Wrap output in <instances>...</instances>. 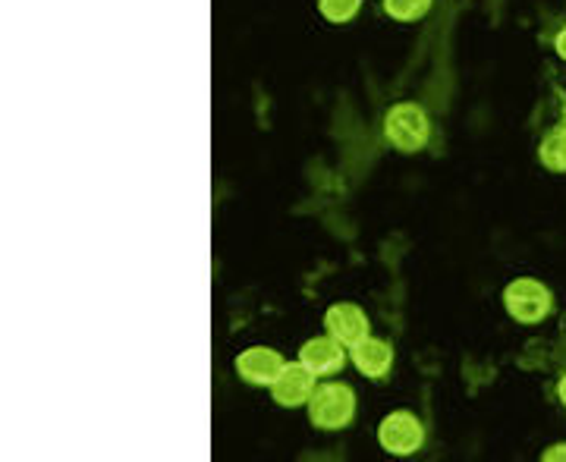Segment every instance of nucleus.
Listing matches in <instances>:
<instances>
[{"label":"nucleus","instance_id":"f03ea898","mask_svg":"<svg viewBox=\"0 0 566 462\" xmlns=\"http://www.w3.org/2000/svg\"><path fill=\"white\" fill-rule=\"evenodd\" d=\"M385 139L400 151V155H416L431 141V117L422 104L416 101H400L385 114Z\"/></svg>","mask_w":566,"mask_h":462},{"label":"nucleus","instance_id":"423d86ee","mask_svg":"<svg viewBox=\"0 0 566 462\" xmlns=\"http://www.w3.org/2000/svg\"><path fill=\"white\" fill-rule=\"evenodd\" d=\"M324 330L344 343L346 349H353L356 343L371 334V324L356 302H337L324 312Z\"/></svg>","mask_w":566,"mask_h":462},{"label":"nucleus","instance_id":"0eeeda50","mask_svg":"<svg viewBox=\"0 0 566 462\" xmlns=\"http://www.w3.org/2000/svg\"><path fill=\"white\" fill-rule=\"evenodd\" d=\"M237 375L252 387H271L277 381L281 368L286 359L281 356V349H271V346H249L237 356Z\"/></svg>","mask_w":566,"mask_h":462},{"label":"nucleus","instance_id":"ddd939ff","mask_svg":"<svg viewBox=\"0 0 566 462\" xmlns=\"http://www.w3.org/2000/svg\"><path fill=\"white\" fill-rule=\"evenodd\" d=\"M545 462H566V443H551L545 453H542Z\"/></svg>","mask_w":566,"mask_h":462},{"label":"nucleus","instance_id":"dca6fc26","mask_svg":"<svg viewBox=\"0 0 566 462\" xmlns=\"http://www.w3.org/2000/svg\"><path fill=\"white\" fill-rule=\"evenodd\" d=\"M564 123H566V104H564Z\"/></svg>","mask_w":566,"mask_h":462},{"label":"nucleus","instance_id":"20e7f679","mask_svg":"<svg viewBox=\"0 0 566 462\" xmlns=\"http://www.w3.org/2000/svg\"><path fill=\"white\" fill-rule=\"evenodd\" d=\"M378 443L390 456H416L424 447V424L409 409L387 412L378 424Z\"/></svg>","mask_w":566,"mask_h":462},{"label":"nucleus","instance_id":"7ed1b4c3","mask_svg":"<svg viewBox=\"0 0 566 462\" xmlns=\"http://www.w3.org/2000/svg\"><path fill=\"white\" fill-rule=\"evenodd\" d=\"M504 308L516 324L535 327L554 312V293L535 277H516L504 286Z\"/></svg>","mask_w":566,"mask_h":462},{"label":"nucleus","instance_id":"9b49d317","mask_svg":"<svg viewBox=\"0 0 566 462\" xmlns=\"http://www.w3.org/2000/svg\"><path fill=\"white\" fill-rule=\"evenodd\" d=\"M434 0H385V13L394 22H419L431 13Z\"/></svg>","mask_w":566,"mask_h":462},{"label":"nucleus","instance_id":"1a4fd4ad","mask_svg":"<svg viewBox=\"0 0 566 462\" xmlns=\"http://www.w3.org/2000/svg\"><path fill=\"white\" fill-rule=\"evenodd\" d=\"M300 363L308 365L318 378H334L340 375L346 365V346L337 337L331 334H322V337H312L300 346Z\"/></svg>","mask_w":566,"mask_h":462},{"label":"nucleus","instance_id":"39448f33","mask_svg":"<svg viewBox=\"0 0 566 462\" xmlns=\"http://www.w3.org/2000/svg\"><path fill=\"white\" fill-rule=\"evenodd\" d=\"M318 375L303 365L300 359L296 363H286L277 375V381L271 384V400L277 402L281 409H300V406H308L315 387H318Z\"/></svg>","mask_w":566,"mask_h":462},{"label":"nucleus","instance_id":"4468645a","mask_svg":"<svg viewBox=\"0 0 566 462\" xmlns=\"http://www.w3.org/2000/svg\"><path fill=\"white\" fill-rule=\"evenodd\" d=\"M554 51H557V57H560V61H566V25L557 32V35H554Z\"/></svg>","mask_w":566,"mask_h":462},{"label":"nucleus","instance_id":"2eb2a0df","mask_svg":"<svg viewBox=\"0 0 566 462\" xmlns=\"http://www.w3.org/2000/svg\"><path fill=\"white\" fill-rule=\"evenodd\" d=\"M557 400H560L566 406V375H564V378H560V381H557Z\"/></svg>","mask_w":566,"mask_h":462},{"label":"nucleus","instance_id":"f8f14e48","mask_svg":"<svg viewBox=\"0 0 566 462\" xmlns=\"http://www.w3.org/2000/svg\"><path fill=\"white\" fill-rule=\"evenodd\" d=\"M318 13L334 25H346L363 13V0H318Z\"/></svg>","mask_w":566,"mask_h":462},{"label":"nucleus","instance_id":"9d476101","mask_svg":"<svg viewBox=\"0 0 566 462\" xmlns=\"http://www.w3.org/2000/svg\"><path fill=\"white\" fill-rule=\"evenodd\" d=\"M538 161L551 174H566V123L547 129L545 139L538 145Z\"/></svg>","mask_w":566,"mask_h":462},{"label":"nucleus","instance_id":"6e6552de","mask_svg":"<svg viewBox=\"0 0 566 462\" xmlns=\"http://www.w3.org/2000/svg\"><path fill=\"white\" fill-rule=\"evenodd\" d=\"M349 359L356 365V371L368 381H387L390 368H394V343L368 334L365 340H359L349 349Z\"/></svg>","mask_w":566,"mask_h":462},{"label":"nucleus","instance_id":"f257e3e1","mask_svg":"<svg viewBox=\"0 0 566 462\" xmlns=\"http://www.w3.org/2000/svg\"><path fill=\"white\" fill-rule=\"evenodd\" d=\"M308 422L318 431H344L356 422L359 402H356V390L344 381H318L312 400H308Z\"/></svg>","mask_w":566,"mask_h":462}]
</instances>
